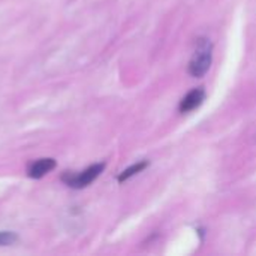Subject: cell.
I'll list each match as a JSON object with an SVG mask.
<instances>
[{
  "label": "cell",
  "instance_id": "cell-3",
  "mask_svg": "<svg viewBox=\"0 0 256 256\" xmlns=\"http://www.w3.org/2000/svg\"><path fill=\"white\" fill-rule=\"evenodd\" d=\"M56 166H57V162L52 158H44V159H39L28 165L27 176L30 178L38 180V178H42L44 176H46L48 172H51Z\"/></svg>",
  "mask_w": 256,
  "mask_h": 256
},
{
  "label": "cell",
  "instance_id": "cell-2",
  "mask_svg": "<svg viewBox=\"0 0 256 256\" xmlns=\"http://www.w3.org/2000/svg\"><path fill=\"white\" fill-rule=\"evenodd\" d=\"M212 63V44L207 39H200L195 56L189 63V74L192 76H202Z\"/></svg>",
  "mask_w": 256,
  "mask_h": 256
},
{
  "label": "cell",
  "instance_id": "cell-1",
  "mask_svg": "<svg viewBox=\"0 0 256 256\" xmlns=\"http://www.w3.org/2000/svg\"><path fill=\"white\" fill-rule=\"evenodd\" d=\"M104 170H105V164H94V165H90L88 168H86L81 172H69V171H66L62 176V182L66 183L69 188L82 189V188H87L88 184H92L102 174Z\"/></svg>",
  "mask_w": 256,
  "mask_h": 256
},
{
  "label": "cell",
  "instance_id": "cell-5",
  "mask_svg": "<svg viewBox=\"0 0 256 256\" xmlns=\"http://www.w3.org/2000/svg\"><path fill=\"white\" fill-rule=\"evenodd\" d=\"M148 166V160H142V162H138V164H135V165H132V166H129L128 170H124L118 177H117V180L120 182V183H123V182H126V180H129L130 177H134L135 174H138V172H141L142 170H146Z\"/></svg>",
  "mask_w": 256,
  "mask_h": 256
},
{
  "label": "cell",
  "instance_id": "cell-6",
  "mask_svg": "<svg viewBox=\"0 0 256 256\" xmlns=\"http://www.w3.org/2000/svg\"><path fill=\"white\" fill-rule=\"evenodd\" d=\"M18 242V236L12 231H0V246H12Z\"/></svg>",
  "mask_w": 256,
  "mask_h": 256
},
{
  "label": "cell",
  "instance_id": "cell-4",
  "mask_svg": "<svg viewBox=\"0 0 256 256\" xmlns=\"http://www.w3.org/2000/svg\"><path fill=\"white\" fill-rule=\"evenodd\" d=\"M206 99V92L202 87L194 88L190 90L180 102V111L182 112H190L194 110H196Z\"/></svg>",
  "mask_w": 256,
  "mask_h": 256
}]
</instances>
